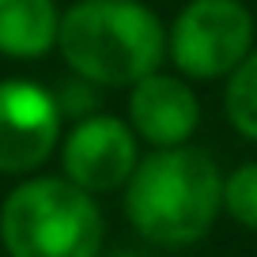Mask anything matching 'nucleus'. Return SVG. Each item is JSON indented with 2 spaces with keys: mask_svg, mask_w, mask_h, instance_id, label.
Wrapping results in <instances>:
<instances>
[{
  "mask_svg": "<svg viewBox=\"0 0 257 257\" xmlns=\"http://www.w3.org/2000/svg\"><path fill=\"white\" fill-rule=\"evenodd\" d=\"M98 257H152V253H144V249H128V246H121V249H110V253H98Z\"/></svg>",
  "mask_w": 257,
  "mask_h": 257,
  "instance_id": "nucleus-12",
  "label": "nucleus"
},
{
  "mask_svg": "<svg viewBox=\"0 0 257 257\" xmlns=\"http://www.w3.org/2000/svg\"><path fill=\"white\" fill-rule=\"evenodd\" d=\"M121 204L128 227L148 246L182 249L208 238L216 227L223 212V174L204 148H152L125 182Z\"/></svg>",
  "mask_w": 257,
  "mask_h": 257,
  "instance_id": "nucleus-1",
  "label": "nucleus"
},
{
  "mask_svg": "<svg viewBox=\"0 0 257 257\" xmlns=\"http://www.w3.org/2000/svg\"><path fill=\"white\" fill-rule=\"evenodd\" d=\"M223 212L246 231H257V159L223 174Z\"/></svg>",
  "mask_w": 257,
  "mask_h": 257,
  "instance_id": "nucleus-10",
  "label": "nucleus"
},
{
  "mask_svg": "<svg viewBox=\"0 0 257 257\" xmlns=\"http://www.w3.org/2000/svg\"><path fill=\"white\" fill-rule=\"evenodd\" d=\"M68 72L98 87H133L167 57V23L140 0H76L57 34Z\"/></svg>",
  "mask_w": 257,
  "mask_h": 257,
  "instance_id": "nucleus-2",
  "label": "nucleus"
},
{
  "mask_svg": "<svg viewBox=\"0 0 257 257\" xmlns=\"http://www.w3.org/2000/svg\"><path fill=\"white\" fill-rule=\"evenodd\" d=\"M61 8L57 0H0V53L38 61L57 49Z\"/></svg>",
  "mask_w": 257,
  "mask_h": 257,
  "instance_id": "nucleus-8",
  "label": "nucleus"
},
{
  "mask_svg": "<svg viewBox=\"0 0 257 257\" xmlns=\"http://www.w3.org/2000/svg\"><path fill=\"white\" fill-rule=\"evenodd\" d=\"M257 42V19L242 0H189L167 27V57L193 83L227 80Z\"/></svg>",
  "mask_w": 257,
  "mask_h": 257,
  "instance_id": "nucleus-4",
  "label": "nucleus"
},
{
  "mask_svg": "<svg viewBox=\"0 0 257 257\" xmlns=\"http://www.w3.org/2000/svg\"><path fill=\"white\" fill-rule=\"evenodd\" d=\"M98 91H102L98 83H91V80H83V76L72 72V80H64L53 95H57V106H61V113L68 121H83V117H91V113H98V102H102Z\"/></svg>",
  "mask_w": 257,
  "mask_h": 257,
  "instance_id": "nucleus-11",
  "label": "nucleus"
},
{
  "mask_svg": "<svg viewBox=\"0 0 257 257\" xmlns=\"http://www.w3.org/2000/svg\"><path fill=\"white\" fill-rule=\"evenodd\" d=\"M57 152H61L64 178L98 197V193L125 189L140 163V137L125 117L98 110L83 121H72Z\"/></svg>",
  "mask_w": 257,
  "mask_h": 257,
  "instance_id": "nucleus-6",
  "label": "nucleus"
},
{
  "mask_svg": "<svg viewBox=\"0 0 257 257\" xmlns=\"http://www.w3.org/2000/svg\"><path fill=\"white\" fill-rule=\"evenodd\" d=\"M128 125L152 148L189 144L201 125V98L182 72H148L128 87Z\"/></svg>",
  "mask_w": 257,
  "mask_h": 257,
  "instance_id": "nucleus-7",
  "label": "nucleus"
},
{
  "mask_svg": "<svg viewBox=\"0 0 257 257\" xmlns=\"http://www.w3.org/2000/svg\"><path fill=\"white\" fill-rule=\"evenodd\" d=\"M64 113L38 80H0V174L27 178L61 148Z\"/></svg>",
  "mask_w": 257,
  "mask_h": 257,
  "instance_id": "nucleus-5",
  "label": "nucleus"
},
{
  "mask_svg": "<svg viewBox=\"0 0 257 257\" xmlns=\"http://www.w3.org/2000/svg\"><path fill=\"white\" fill-rule=\"evenodd\" d=\"M106 219L95 193L68 178L27 174L0 204V246L8 257H98Z\"/></svg>",
  "mask_w": 257,
  "mask_h": 257,
  "instance_id": "nucleus-3",
  "label": "nucleus"
},
{
  "mask_svg": "<svg viewBox=\"0 0 257 257\" xmlns=\"http://www.w3.org/2000/svg\"><path fill=\"white\" fill-rule=\"evenodd\" d=\"M223 113H227V125H231L242 140L257 144V46L249 49V57L227 76Z\"/></svg>",
  "mask_w": 257,
  "mask_h": 257,
  "instance_id": "nucleus-9",
  "label": "nucleus"
}]
</instances>
